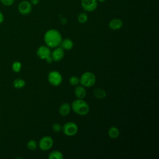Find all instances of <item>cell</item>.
Wrapping results in <instances>:
<instances>
[{"mask_svg":"<svg viewBox=\"0 0 159 159\" xmlns=\"http://www.w3.org/2000/svg\"><path fill=\"white\" fill-rule=\"evenodd\" d=\"M0 1L4 6H11L14 3L15 0H0Z\"/></svg>","mask_w":159,"mask_h":159,"instance_id":"cb8c5ba5","label":"cell"},{"mask_svg":"<svg viewBox=\"0 0 159 159\" xmlns=\"http://www.w3.org/2000/svg\"><path fill=\"white\" fill-rule=\"evenodd\" d=\"M60 45L63 50H70L73 47V42L70 39H65L63 40L62 39Z\"/></svg>","mask_w":159,"mask_h":159,"instance_id":"5bb4252c","label":"cell"},{"mask_svg":"<svg viewBox=\"0 0 159 159\" xmlns=\"http://www.w3.org/2000/svg\"><path fill=\"white\" fill-rule=\"evenodd\" d=\"M93 94L97 99H104L106 96V91L101 88H96L93 91Z\"/></svg>","mask_w":159,"mask_h":159,"instance_id":"9a60e30c","label":"cell"},{"mask_svg":"<svg viewBox=\"0 0 159 159\" xmlns=\"http://www.w3.org/2000/svg\"><path fill=\"white\" fill-rule=\"evenodd\" d=\"M25 85V82L23 79L17 78L13 81V86L16 89H22Z\"/></svg>","mask_w":159,"mask_h":159,"instance_id":"e0dca14e","label":"cell"},{"mask_svg":"<svg viewBox=\"0 0 159 159\" xmlns=\"http://www.w3.org/2000/svg\"><path fill=\"white\" fill-rule=\"evenodd\" d=\"M98 2H103L104 1H106V0H97Z\"/></svg>","mask_w":159,"mask_h":159,"instance_id":"f1b7e54d","label":"cell"},{"mask_svg":"<svg viewBox=\"0 0 159 159\" xmlns=\"http://www.w3.org/2000/svg\"><path fill=\"white\" fill-rule=\"evenodd\" d=\"M45 60H46V61H47L48 63H52L53 61V58H52L51 55L49 56V57H48L45 59Z\"/></svg>","mask_w":159,"mask_h":159,"instance_id":"d4e9b609","label":"cell"},{"mask_svg":"<svg viewBox=\"0 0 159 159\" xmlns=\"http://www.w3.org/2000/svg\"><path fill=\"white\" fill-rule=\"evenodd\" d=\"M40 0H30V2L32 4V5H37V4H39Z\"/></svg>","mask_w":159,"mask_h":159,"instance_id":"4316f807","label":"cell"},{"mask_svg":"<svg viewBox=\"0 0 159 159\" xmlns=\"http://www.w3.org/2000/svg\"><path fill=\"white\" fill-rule=\"evenodd\" d=\"M71 111V106L67 102H64L61 104L59 107V112L63 116H66L69 114Z\"/></svg>","mask_w":159,"mask_h":159,"instance_id":"7c38bea8","label":"cell"},{"mask_svg":"<svg viewBox=\"0 0 159 159\" xmlns=\"http://www.w3.org/2000/svg\"><path fill=\"white\" fill-rule=\"evenodd\" d=\"M51 57L55 61H60L64 57V50L61 47H56L51 52Z\"/></svg>","mask_w":159,"mask_h":159,"instance_id":"30bf717a","label":"cell"},{"mask_svg":"<svg viewBox=\"0 0 159 159\" xmlns=\"http://www.w3.org/2000/svg\"><path fill=\"white\" fill-rule=\"evenodd\" d=\"M32 10V4L30 1L24 0L19 2L18 5V11L20 14L24 16L29 15Z\"/></svg>","mask_w":159,"mask_h":159,"instance_id":"8992f818","label":"cell"},{"mask_svg":"<svg viewBox=\"0 0 159 159\" xmlns=\"http://www.w3.org/2000/svg\"><path fill=\"white\" fill-rule=\"evenodd\" d=\"M4 15H3L2 12L0 11V24L4 22Z\"/></svg>","mask_w":159,"mask_h":159,"instance_id":"484cf974","label":"cell"},{"mask_svg":"<svg viewBox=\"0 0 159 159\" xmlns=\"http://www.w3.org/2000/svg\"><path fill=\"white\" fill-rule=\"evenodd\" d=\"M123 25V22L121 19L119 18L112 19L109 23V27L112 30H119Z\"/></svg>","mask_w":159,"mask_h":159,"instance_id":"8fae6325","label":"cell"},{"mask_svg":"<svg viewBox=\"0 0 159 159\" xmlns=\"http://www.w3.org/2000/svg\"><path fill=\"white\" fill-rule=\"evenodd\" d=\"M81 4L83 9L86 12H93L97 8V0H81Z\"/></svg>","mask_w":159,"mask_h":159,"instance_id":"ba28073f","label":"cell"},{"mask_svg":"<svg viewBox=\"0 0 159 159\" xmlns=\"http://www.w3.org/2000/svg\"><path fill=\"white\" fill-rule=\"evenodd\" d=\"M12 70L15 73H19L22 68V63L19 61H16L12 63L11 66Z\"/></svg>","mask_w":159,"mask_h":159,"instance_id":"ffe728a7","label":"cell"},{"mask_svg":"<svg viewBox=\"0 0 159 159\" xmlns=\"http://www.w3.org/2000/svg\"><path fill=\"white\" fill-rule=\"evenodd\" d=\"M48 82L54 86H59L62 82V76L57 71H52L48 75Z\"/></svg>","mask_w":159,"mask_h":159,"instance_id":"5b68a950","label":"cell"},{"mask_svg":"<svg viewBox=\"0 0 159 159\" xmlns=\"http://www.w3.org/2000/svg\"><path fill=\"white\" fill-rule=\"evenodd\" d=\"M61 22H62V24H65L66 23V19H61Z\"/></svg>","mask_w":159,"mask_h":159,"instance_id":"83f0119b","label":"cell"},{"mask_svg":"<svg viewBox=\"0 0 159 159\" xmlns=\"http://www.w3.org/2000/svg\"><path fill=\"white\" fill-rule=\"evenodd\" d=\"M108 135L112 139H116L119 135V130L118 128L115 126L110 127L108 130Z\"/></svg>","mask_w":159,"mask_h":159,"instance_id":"2e32d148","label":"cell"},{"mask_svg":"<svg viewBox=\"0 0 159 159\" xmlns=\"http://www.w3.org/2000/svg\"><path fill=\"white\" fill-rule=\"evenodd\" d=\"M77 20H78V22L80 24L86 23L88 20V16L87 13H86L84 12H82L80 13L78 16Z\"/></svg>","mask_w":159,"mask_h":159,"instance_id":"d6986e66","label":"cell"},{"mask_svg":"<svg viewBox=\"0 0 159 159\" xmlns=\"http://www.w3.org/2000/svg\"><path fill=\"white\" fill-rule=\"evenodd\" d=\"M63 158V153L58 150H53L48 155V158L50 159H62Z\"/></svg>","mask_w":159,"mask_h":159,"instance_id":"ac0fdd59","label":"cell"},{"mask_svg":"<svg viewBox=\"0 0 159 159\" xmlns=\"http://www.w3.org/2000/svg\"><path fill=\"white\" fill-rule=\"evenodd\" d=\"M61 126L58 123H55L52 125V129L55 132H59L61 130Z\"/></svg>","mask_w":159,"mask_h":159,"instance_id":"603a6c76","label":"cell"},{"mask_svg":"<svg viewBox=\"0 0 159 159\" xmlns=\"http://www.w3.org/2000/svg\"><path fill=\"white\" fill-rule=\"evenodd\" d=\"M51 52H52L48 46L42 45L38 48L37 50V55L40 58L45 60L48 57L51 55Z\"/></svg>","mask_w":159,"mask_h":159,"instance_id":"9c48e42d","label":"cell"},{"mask_svg":"<svg viewBox=\"0 0 159 159\" xmlns=\"http://www.w3.org/2000/svg\"><path fill=\"white\" fill-rule=\"evenodd\" d=\"M78 125L73 122H66L62 127L61 130L67 136H73L78 132Z\"/></svg>","mask_w":159,"mask_h":159,"instance_id":"277c9868","label":"cell"},{"mask_svg":"<svg viewBox=\"0 0 159 159\" xmlns=\"http://www.w3.org/2000/svg\"><path fill=\"white\" fill-rule=\"evenodd\" d=\"M71 108L76 114L80 116L86 115L89 111L88 104L82 99H76L71 103Z\"/></svg>","mask_w":159,"mask_h":159,"instance_id":"7a4b0ae2","label":"cell"},{"mask_svg":"<svg viewBox=\"0 0 159 159\" xmlns=\"http://www.w3.org/2000/svg\"><path fill=\"white\" fill-rule=\"evenodd\" d=\"M75 94L78 99H83L86 94V91L83 86H77L75 89Z\"/></svg>","mask_w":159,"mask_h":159,"instance_id":"4fadbf2b","label":"cell"},{"mask_svg":"<svg viewBox=\"0 0 159 159\" xmlns=\"http://www.w3.org/2000/svg\"><path fill=\"white\" fill-rule=\"evenodd\" d=\"M69 83L72 86H76L80 83V78L76 76H72L69 79Z\"/></svg>","mask_w":159,"mask_h":159,"instance_id":"7402d4cb","label":"cell"},{"mask_svg":"<svg viewBox=\"0 0 159 159\" xmlns=\"http://www.w3.org/2000/svg\"><path fill=\"white\" fill-rule=\"evenodd\" d=\"M80 83L84 87H91L96 83V76L92 72L86 71L81 76Z\"/></svg>","mask_w":159,"mask_h":159,"instance_id":"3957f363","label":"cell"},{"mask_svg":"<svg viewBox=\"0 0 159 159\" xmlns=\"http://www.w3.org/2000/svg\"><path fill=\"white\" fill-rule=\"evenodd\" d=\"M53 144V139L50 136H44L39 141V147L43 151H47L50 149Z\"/></svg>","mask_w":159,"mask_h":159,"instance_id":"52a82bcc","label":"cell"},{"mask_svg":"<svg viewBox=\"0 0 159 159\" xmlns=\"http://www.w3.org/2000/svg\"><path fill=\"white\" fill-rule=\"evenodd\" d=\"M0 113H1V111H0Z\"/></svg>","mask_w":159,"mask_h":159,"instance_id":"f546056e","label":"cell"},{"mask_svg":"<svg viewBox=\"0 0 159 159\" xmlns=\"http://www.w3.org/2000/svg\"><path fill=\"white\" fill-rule=\"evenodd\" d=\"M62 40L60 32L56 29H49L44 35V42L49 48H56L58 47Z\"/></svg>","mask_w":159,"mask_h":159,"instance_id":"6da1fadb","label":"cell"},{"mask_svg":"<svg viewBox=\"0 0 159 159\" xmlns=\"http://www.w3.org/2000/svg\"><path fill=\"white\" fill-rule=\"evenodd\" d=\"M27 145L28 148L30 150H34L37 147V143L36 141H35L34 140H30L27 142Z\"/></svg>","mask_w":159,"mask_h":159,"instance_id":"44dd1931","label":"cell"}]
</instances>
